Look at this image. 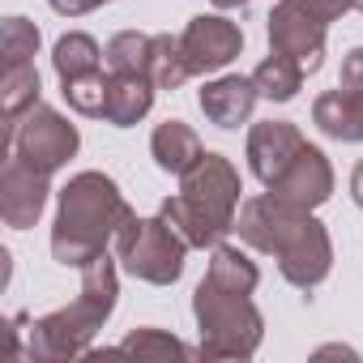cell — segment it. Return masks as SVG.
<instances>
[{"label": "cell", "mask_w": 363, "mask_h": 363, "mask_svg": "<svg viewBox=\"0 0 363 363\" xmlns=\"http://www.w3.org/2000/svg\"><path fill=\"white\" fill-rule=\"evenodd\" d=\"M235 235L248 248L274 257L278 274L299 291L320 286L329 278V269H333V240H329L325 223L312 218V210H295V206L278 201L274 193L248 197L240 206Z\"/></svg>", "instance_id": "obj_1"}, {"label": "cell", "mask_w": 363, "mask_h": 363, "mask_svg": "<svg viewBox=\"0 0 363 363\" xmlns=\"http://www.w3.org/2000/svg\"><path fill=\"white\" fill-rule=\"evenodd\" d=\"M133 218L120 184L103 171H77L56 193V223H52V257L69 269H86L94 257L116 244L120 227Z\"/></svg>", "instance_id": "obj_2"}, {"label": "cell", "mask_w": 363, "mask_h": 363, "mask_svg": "<svg viewBox=\"0 0 363 363\" xmlns=\"http://www.w3.org/2000/svg\"><path fill=\"white\" fill-rule=\"evenodd\" d=\"M240 171L231 167L227 154L206 150L184 175L179 193L158 206V214L175 227V235L189 248H214L235 231V210H240Z\"/></svg>", "instance_id": "obj_3"}, {"label": "cell", "mask_w": 363, "mask_h": 363, "mask_svg": "<svg viewBox=\"0 0 363 363\" xmlns=\"http://www.w3.org/2000/svg\"><path fill=\"white\" fill-rule=\"evenodd\" d=\"M116 295H120V278H116V261L103 252L82 269V291L69 308H56L48 316H39L30 325V346L26 354L39 363H65L77 354H90L94 333L107 325V316L116 312Z\"/></svg>", "instance_id": "obj_4"}, {"label": "cell", "mask_w": 363, "mask_h": 363, "mask_svg": "<svg viewBox=\"0 0 363 363\" xmlns=\"http://www.w3.org/2000/svg\"><path fill=\"white\" fill-rule=\"evenodd\" d=\"M193 316H197L201 359H252L265 337L261 308L248 295L227 291L210 278H201V286L193 291Z\"/></svg>", "instance_id": "obj_5"}, {"label": "cell", "mask_w": 363, "mask_h": 363, "mask_svg": "<svg viewBox=\"0 0 363 363\" xmlns=\"http://www.w3.org/2000/svg\"><path fill=\"white\" fill-rule=\"evenodd\" d=\"M116 257L124 265V274L141 278V282H154V286H171L184 274V257H189V244L175 235V227L154 214V218H128L116 235Z\"/></svg>", "instance_id": "obj_6"}, {"label": "cell", "mask_w": 363, "mask_h": 363, "mask_svg": "<svg viewBox=\"0 0 363 363\" xmlns=\"http://www.w3.org/2000/svg\"><path fill=\"white\" fill-rule=\"evenodd\" d=\"M346 9H354L350 0H278L269 13V48L295 56L303 73H316L325 65V35Z\"/></svg>", "instance_id": "obj_7"}, {"label": "cell", "mask_w": 363, "mask_h": 363, "mask_svg": "<svg viewBox=\"0 0 363 363\" xmlns=\"http://www.w3.org/2000/svg\"><path fill=\"white\" fill-rule=\"evenodd\" d=\"M82 145L77 124H69L56 107H30L26 116H18L13 124H5V150L22 162H30L35 171H60Z\"/></svg>", "instance_id": "obj_8"}, {"label": "cell", "mask_w": 363, "mask_h": 363, "mask_svg": "<svg viewBox=\"0 0 363 363\" xmlns=\"http://www.w3.org/2000/svg\"><path fill=\"white\" fill-rule=\"evenodd\" d=\"M179 48H184V60L197 73H218L227 69L240 52H244V30L235 22H227L223 13H197L184 35H179Z\"/></svg>", "instance_id": "obj_9"}, {"label": "cell", "mask_w": 363, "mask_h": 363, "mask_svg": "<svg viewBox=\"0 0 363 363\" xmlns=\"http://www.w3.org/2000/svg\"><path fill=\"white\" fill-rule=\"evenodd\" d=\"M48 197H52V175L35 171L30 162H22V158L9 154L5 171H0V214H5V227L30 231L39 223Z\"/></svg>", "instance_id": "obj_10"}, {"label": "cell", "mask_w": 363, "mask_h": 363, "mask_svg": "<svg viewBox=\"0 0 363 363\" xmlns=\"http://www.w3.org/2000/svg\"><path fill=\"white\" fill-rule=\"evenodd\" d=\"M269 193L278 201L295 206V210H320L333 197V167H329L325 150L303 141V150L291 158V167L269 184Z\"/></svg>", "instance_id": "obj_11"}, {"label": "cell", "mask_w": 363, "mask_h": 363, "mask_svg": "<svg viewBox=\"0 0 363 363\" xmlns=\"http://www.w3.org/2000/svg\"><path fill=\"white\" fill-rule=\"evenodd\" d=\"M299 150H303V133L291 120H261L248 128V167L265 189L291 167Z\"/></svg>", "instance_id": "obj_12"}, {"label": "cell", "mask_w": 363, "mask_h": 363, "mask_svg": "<svg viewBox=\"0 0 363 363\" xmlns=\"http://www.w3.org/2000/svg\"><path fill=\"white\" fill-rule=\"evenodd\" d=\"M257 99H261V94H257V82H252V77H240V73L214 77V82H206L201 94H197L206 120L218 124V128H240V124H248Z\"/></svg>", "instance_id": "obj_13"}, {"label": "cell", "mask_w": 363, "mask_h": 363, "mask_svg": "<svg viewBox=\"0 0 363 363\" xmlns=\"http://www.w3.org/2000/svg\"><path fill=\"white\" fill-rule=\"evenodd\" d=\"M312 124L333 141H363V90H325L312 103Z\"/></svg>", "instance_id": "obj_14"}, {"label": "cell", "mask_w": 363, "mask_h": 363, "mask_svg": "<svg viewBox=\"0 0 363 363\" xmlns=\"http://www.w3.org/2000/svg\"><path fill=\"white\" fill-rule=\"evenodd\" d=\"M154 94H158V86L150 82V73H111V86H107V111H103V120H107V124H116V128H133L137 120H145V116H150Z\"/></svg>", "instance_id": "obj_15"}, {"label": "cell", "mask_w": 363, "mask_h": 363, "mask_svg": "<svg viewBox=\"0 0 363 363\" xmlns=\"http://www.w3.org/2000/svg\"><path fill=\"white\" fill-rule=\"evenodd\" d=\"M150 154H154L158 171L184 175V171L206 154V145H201V137L193 133V124H184V120H162V124L154 128V137H150Z\"/></svg>", "instance_id": "obj_16"}, {"label": "cell", "mask_w": 363, "mask_h": 363, "mask_svg": "<svg viewBox=\"0 0 363 363\" xmlns=\"http://www.w3.org/2000/svg\"><path fill=\"white\" fill-rule=\"evenodd\" d=\"M52 69H56L60 82L99 73V69H103V48H99L86 30H69V35H60L56 48H52Z\"/></svg>", "instance_id": "obj_17"}, {"label": "cell", "mask_w": 363, "mask_h": 363, "mask_svg": "<svg viewBox=\"0 0 363 363\" xmlns=\"http://www.w3.org/2000/svg\"><path fill=\"white\" fill-rule=\"evenodd\" d=\"M252 82H257V94H261V99H269V103H291V99L303 90V65H299L295 56L274 52V56H265V60L257 65Z\"/></svg>", "instance_id": "obj_18"}, {"label": "cell", "mask_w": 363, "mask_h": 363, "mask_svg": "<svg viewBox=\"0 0 363 363\" xmlns=\"http://www.w3.org/2000/svg\"><path fill=\"white\" fill-rule=\"evenodd\" d=\"M210 282L227 286V291H240V295H252L257 282H261V269L257 261H248V252H240L235 244H214L210 248V269H206Z\"/></svg>", "instance_id": "obj_19"}, {"label": "cell", "mask_w": 363, "mask_h": 363, "mask_svg": "<svg viewBox=\"0 0 363 363\" xmlns=\"http://www.w3.org/2000/svg\"><path fill=\"white\" fill-rule=\"evenodd\" d=\"M0 103H5V124H13L18 116H26L30 107H39V69L30 65H5V82H0Z\"/></svg>", "instance_id": "obj_20"}, {"label": "cell", "mask_w": 363, "mask_h": 363, "mask_svg": "<svg viewBox=\"0 0 363 363\" xmlns=\"http://www.w3.org/2000/svg\"><path fill=\"white\" fill-rule=\"evenodd\" d=\"M150 48H154V35L120 30L107 39L103 65H107V73H150Z\"/></svg>", "instance_id": "obj_21"}, {"label": "cell", "mask_w": 363, "mask_h": 363, "mask_svg": "<svg viewBox=\"0 0 363 363\" xmlns=\"http://www.w3.org/2000/svg\"><path fill=\"white\" fill-rule=\"evenodd\" d=\"M193 77L189 60H184V48L171 35H154V48H150V82L158 90H179Z\"/></svg>", "instance_id": "obj_22"}, {"label": "cell", "mask_w": 363, "mask_h": 363, "mask_svg": "<svg viewBox=\"0 0 363 363\" xmlns=\"http://www.w3.org/2000/svg\"><path fill=\"white\" fill-rule=\"evenodd\" d=\"M116 354H137V359H201L193 346H184L175 333H167V329H133L120 346H116Z\"/></svg>", "instance_id": "obj_23"}, {"label": "cell", "mask_w": 363, "mask_h": 363, "mask_svg": "<svg viewBox=\"0 0 363 363\" xmlns=\"http://www.w3.org/2000/svg\"><path fill=\"white\" fill-rule=\"evenodd\" d=\"M65 86V103L77 111V116H99L107 111V86H111V73H86V77H73V82H60Z\"/></svg>", "instance_id": "obj_24"}, {"label": "cell", "mask_w": 363, "mask_h": 363, "mask_svg": "<svg viewBox=\"0 0 363 363\" xmlns=\"http://www.w3.org/2000/svg\"><path fill=\"white\" fill-rule=\"evenodd\" d=\"M39 56V26L26 18H5V65H30Z\"/></svg>", "instance_id": "obj_25"}, {"label": "cell", "mask_w": 363, "mask_h": 363, "mask_svg": "<svg viewBox=\"0 0 363 363\" xmlns=\"http://www.w3.org/2000/svg\"><path fill=\"white\" fill-rule=\"evenodd\" d=\"M342 86L346 90H363V48H350L342 60Z\"/></svg>", "instance_id": "obj_26"}, {"label": "cell", "mask_w": 363, "mask_h": 363, "mask_svg": "<svg viewBox=\"0 0 363 363\" xmlns=\"http://www.w3.org/2000/svg\"><path fill=\"white\" fill-rule=\"evenodd\" d=\"M48 5L56 13H65V18H82V13H94V9L111 5V0H48Z\"/></svg>", "instance_id": "obj_27"}, {"label": "cell", "mask_w": 363, "mask_h": 363, "mask_svg": "<svg viewBox=\"0 0 363 363\" xmlns=\"http://www.w3.org/2000/svg\"><path fill=\"white\" fill-rule=\"evenodd\" d=\"M350 197H354V206L363 210V162L350 171Z\"/></svg>", "instance_id": "obj_28"}, {"label": "cell", "mask_w": 363, "mask_h": 363, "mask_svg": "<svg viewBox=\"0 0 363 363\" xmlns=\"http://www.w3.org/2000/svg\"><path fill=\"white\" fill-rule=\"evenodd\" d=\"M218 9H240V5H252V0H214Z\"/></svg>", "instance_id": "obj_29"}, {"label": "cell", "mask_w": 363, "mask_h": 363, "mask_svg": "<svg viewBox=\"0 0 363 363\" xmlns=\"http://www.w3.org/2000/svg\"><path fill=\"white\" fill-rule=\"evenodd\" d=\"M316 354H354L350 346H325V350H316Z\"/></svg>", "instance_id": "obj_30"}, {"label": "cell", "mask_w": 363, "mask_h": 363, "mask_svg": "<svg viewBox=\"0 0 363 363\" xmlns=\"http://www.w3.org/2000/svg\"><path fill=\"white\" fill-rule=\"evenodd\" d=\"M350 5H354V9H359V13H363V0H350Z\"/></svg>", "instance_id": "obj_31"}]
</instances>
